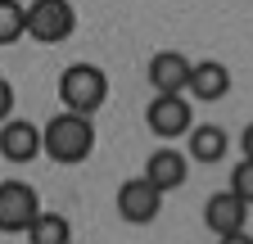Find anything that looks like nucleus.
I'll list each match as a JSON object with an SVG mask.
<instances>
[{"label":"nucleus","instance_id":"39448f33","mask_svg":"<svg viewBox=\"0 0 253 244\" xmlns=\"http://www.w3.org/2000/svg\"><path fill=\"white\" fill-rule=\"evenodd\" d=\"M163 212V190H154L145 176H126L118 186V217L131 226H149Z\"/></svg>","mask_w":253,"mask_h":244},{"label":"nucleus","instance_id":"6e6552de","mask_svg":"<svg viewBox=\"0 0 253 244\" xmlns=\"http://www.w3.org/2000/svg\"><path fill=\"white\" fill-rule=\"evenodd\" d=\"M0 159H9V163L41 159V127H37V122H27V118L0 122Z\"/></svg>","mask_w":253,"mask_h":244},{"label":"nucleus","instance_id":"1a4fd4ad","mask_svg":"<svg viewBox=\"0 0 253 244\" xmlns=\"http://www.w3.org/2000/svg\"><path fill=\"white\" fill-rule=\"evenodd\" d=\"M185 176H190V159L181 154V149H172V145L154 149V154L145 159V181H149L154 190H163V195L181 190V186H185Z\"/></svg>","mask_w":253,"mask_h":244},{"label":"nucleus","instance_id":"423d86ee","mask_svg":"<svg viewBox=\"0 0 253 244\" xmlns=\"http://www.w3.org/2000/svg\"><path fill=\"white\" fill-rule=\"evenodd\" d=\"M190 122H195V109H190L185 95H154L149 109H145V127H149L158 140H176V136H185Z\"/></svg>","mask_w":253,"mask_h":244},{"label":"nucleus","instance_id":"a211bd4d","mask_svg":"<svg viewBox=\"0 0 253 244\" xmlns=\"http://www.w3.org/2000/svg\"><path fill=\"white\" fill-rule=\"evenodd\" d=\"M240 149H244V159H253V122L240 131Z\"/></svg>","mask_w":253,"mask_h":244},{"label":"nucleus","instance_id":"2eb2a0df","mask_svg":"<svg viewBox=\"0 0 253 244\" xmlns=\"http://www.w3.org/2000/svg\"><path fill=\"white\" fill-rule=\"evenodd\" d=\"M231 195H240L249 208H253V159H240L235 163V172H231V186H226Z\"/></svg>","mask_w":253,"mask_h":244},{"label":"nucleus","instance_id":"ddd939ff","mask_svg":"<svg viewBox=\"0 0 253 244\" xmlns=\"http://www.w3.org/2000/svg\"><path fill=\"white\" fill-rule=\"evenodd\" d=\"M23 235H27V244H73V222L63 217V212H45L41 208Z\"/></svg>","mask_w":253,"mask_h":244},{"label":"nucleus","instance_id":"f3484780","mask_svg":"<svg viewBox=\"0 0 253 244\" xmlns=\"http://www.w3.org/2000/svg\"><path fill=\"white\" fill-rule=\"evenodd\" d=\"M217 244H253L249 231H231V235H217Z\"/></svg>","mask_w":253,"mask_h":244},{"label":"nucleus","instance_id":"9d476101","mask_svg":"<svg viewBox=\"0 0 253 244\" xmlns=\"http://www.w3.org/2000/svg\"><path fill=\"white\" fill-rule=\"evenodd\" d=\"M249 222V203L231 190H221V195H208L204 199V226L212 235H231V231H244Z\"/></svg>","mask_w":253,"mask_h":244},{"label":"nucleus","instance_id":"9b49d317","mask_svg":"<svg viewBox=\"0 0 253 244\" xmlns=\"http://www.w3.org/2000/svg\"><path fill=\"white\" fill-rule=\"evenodd\" d=\"M190 95H195L199 104H217L226 100L231 90V68L221 64V59H199V64H190Z\"/></svg>","mask_w":253,"mask_h":244},{"label":"nucleus","instance_id":"4468645a","mask_svg":"<svg viewBox=\"0 0 253 244\" xmlns=\"http://www.w3.org/2000/svg\"><path fill=\"white\" fill-rule=\"evenodd\" d=\"M18 37H27V5L0 0V45H14Z\"/></svg>","mask_w":253,"mask_h":244},{"label":"nucleus","instance_id":"f257e3e1","mask_svg":"<svg viewBox=\"0 0 253 244\" xmlns=\"http://www.w3.org/2000/svg\"><path fill=\"white\" fill-rule=\"evenodd\" d=\"M95 149V122L86 113H68L59 109L45 127H41V154H50L54 163L73 167V163H86Z\"/></svg>","mask_w":253,"mask_h":244},{"label":"nucleus","instance_id":"0eeeda50","mask_svg":"<svg viewBox=\"0 0 253 244\" xmlns=\"http://www.w3.org/2000/svg\"><path fill=\"white\" fill-rule=\"evenodd\" d=\"M145 77L154 86V95H185V86H190V59L181 50H158L145 64Z\"/></svg>","mask_w":253,"mask_h":244},{"label":"nucleus","instance_id":"7ed1b4c3","mask_svg":"<svg viewBox=\"0 0 253 244\" xmlns=\"http://www.w3.org/2000/svg\"><path fill=\"white\" fill-rule=\"evenodd\" d=\"M77 32V9L73 0H32L27 5V37L41 45H63Z\"/></svg>","mask_w":253,"mask_h":244},{"label":"nucleus","instance_id":"20e7f679","mask_svg":"<svg viewBox=\"0 0 253 244\" xmlns=\"http://www.w3.org/2000/svg\"><path fill=\"white\" fill-rule=\"evenodd\" d=\"M37 212H41V195L27 181H0V231L5 235L27 231Z\"/></svg>","mask_w":253,"mask_h":244},{"label":"nucleus","instance_id":"f8f14e48","mask_svg":"<svg viewBox=\"0 0 253 244\" xmlns=\"http://www.w3.org/2000/svg\"><path fill=\"white\" fill-rule=\"evenodd\" d=\"M185 145H190V154H185V159L217 163V159H226V149H231V136L221 131L217 122H199V127H190V131H185Z\"/></svg>","mask_w":253,"mask_h":244},{"label":"nucleus","instance_id":"dca6fc26","mask_svg":"<svg viewBox=\"0 0 253 244\" xmlns=\"http://www.w3.org/2000/svg\"><path fill=\"white\" fill-rule=\"evenodd\" d=\"M14 118V86L0 77V122H9Z\"/></svg>","mask_w":253,"mask_h":244},{"label":"nucleus","instance_id":"f03ea898","mask_svg":"<svg viewBox=\"0 0 253 244\" xmlns=\"http://www.w3.org/2000/svg\"><path fill=\"white\" fill-rule=\"evenodd\" d=\"M109 100V73L100 64H68L59 73V104L68 113H86L95 118Z\"/></svg>","mask_w":253,"mask_h":244}]
</instances>
